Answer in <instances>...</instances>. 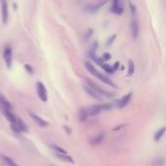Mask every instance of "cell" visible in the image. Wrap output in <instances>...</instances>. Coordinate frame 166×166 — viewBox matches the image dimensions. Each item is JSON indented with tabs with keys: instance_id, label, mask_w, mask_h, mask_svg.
Here are the masks:
<instances>
[{
	"instance_id": "obj_1",
	"label": "cell",
	"mask_w": 166,
	"mask_h": 166,
	"mask_svg": "<svg viewBox=\"0 0 166 166\" xmlns=\"http://www.w3.org/2000/svg\"><path fill=\"white\" fill-rule=\"evenodd\" d=\"M113 108V105L109 103H106V104H99V105H92L90 107H84L83 109L84 111V113H86L87 119L90 117H93V116H96L100 114L101 112L104 111H108Z\"/></svg>"
},
{
	"instance_id": "obj_2",
	"label": "cell",
	"mask_w": 166,
	"mask_h": 166,
	"mask_svg": "<svg viewBox=\"0 0 166 166\" xmlns=\"http://www.w3.org/2000/svg\"><path fill=\"white\" fill-rule=\"evenodd\" d=\"M84 65H86L87 70L88 72H90L91 75H93L94 77H96V78L99 79L100 81H102V82H103L104 84H108V86L117 88V86H116V84H115L113 82H112V81H111L109 78H108V77H106L105 75H103L102 73H100L98 70H96V68H95L90 62H88V61H87L86 64H84Z\"/></svg>"
},
{
	"instance_id": "obj_3",
	"label": "cell",
	"mask_w": 166,
	"mask_h": 166,
	"mask_svg": "<svg viewBox=\"0 0 166 166\" xmlns=\"http://www.w3.org/2000/svg\"><path fill=\"white\" fill-rule=\"evenodd\" d=\"M87 84H88V87H90L95 92H97L100 96H103V97H107V98H111V97H113L114 96V93H112V92L104 90L103 87L98 86V84H95L94 82H92L91 80H87Z\"/></svg>"
},
{
	"instance_id": "obj_4",
	"label": "cell",
	"mask_w": 166,
	"mask_h": 166,
	"mask_svg": "<svg viewBox=\"0 0 166 166\" xmlns=\"http://www.w3.org/2000/svg\"><path fill=\"white\" fill-rule=\"evenodd\" d=\"M3 57H4L6 66L8 68H11V66H12V60H13V51H12V48L8 45L4 48Z\"/></svg>"
},
{
	"instance_id": "obj_5",
	"label": "cell",
	"mask_w": 166,
	"mask_h": 166,
	"mask_svg": "<svg viewBox=\"0 0 166 166\" xmlns=\"http://www.w3.org/2000/svg\"><path fill=\"white\" fill-rule=\"evenodd\" d=\"M36 87H37V93H38V96H39V98L43 102H46L48 100V92H47V90H46L45 84L42 82H38L36 84Z\"/></svg>"
},
{
	"instance_id": "obj_6",
	"label": "cell",
	"mask_w": 166,
	"mask_h": 166,
	"mask_svg": "<svg viewBox=\"0 0 166 166\" xmlns=\"http://www.w3.org/2000/svg\"><path fill=\"white\" fill-rule=\"evenodd\" d=\"M111 11L116 15H122L123 5L122 0H113V4L111 7Z\"/></svg>"
},
{
	"instance_id": "obj_7",
	"label": "cell",
	"mask_w": 166,
	"mask_h": 166,
	"mask_svg": "<svg viewBox=\"0 0 166 166\" xmlns=\"http://www.w3.org/2000/svg\"><path fill=\"white\" fill-rule=\"evenodd\" d=\"M12 124L14 125H16L19 129H20L21 132H27L28 129H27V126H26V124L21 121V119L20 118H18L17 116H16V118H15L14 119V122H11Z\"/></svg>"
},
{
	"instance_id": "obj_8",
	"label": "cell",
	"mask_w": 166,
	"mask_h": 166,
	"mask_svg": "<svg viewBox=\"0 0 166 166\" xmlns=\"http://www.w3.org/2000/svg\"><path fill=\"white\" fill-rule=\"evenodd\" d=\"M29 116L31 117V119H33L34 122H36V124L40 127H46L48 126V122L43 119L42 118H40L39 116H37L36 114H33V113H29Z\"/></svg>"
},
{
	"instance_id": "obj_9",
	"label": "cell",
	"mask_w": 166,
	"mask_h": 166,
	"mask_svg": "<svg viewBox=\"0 0 166 166\" xmlns=\"http://www.w3.org/2000/svg\"><path fill=\"white\" fill-rule=\"evenodd\" d=\"M130 29H131V33H132L133 38L134 39H136L139 35V24H138V21L136 20V19H133L132 21H131Z\"/></svg>"
},
{
	"instance_id": "obj_10",
	"label": "cell",
	"mask_w": 166,
	"mask_h": 166,
	"mask_svg": "<svg viewBox=\"0 0 166 166\" xmlns=\"http://www.w3.org/2000/svg\"><path fill=\"white\" fill-rule=\"evenodd\" d=\"M0 106L3 107V108H6V109H8L10 111H13L12 104L10 103L9 100L7 99L5 96L1 93V92H0Z\"/></svg>"
},
{
	"instance_id": "obj_11",
	"label": "cell",
	"mask_w": 166,
	"mask_h": 166,
	"mask_svg": "<svg viewBox=\"0 0 166 166\" xmlns=\"http://www.w3.org/2000/svg\"><path fill=\"white\" fill-rule=\"evenodd\" d=\"M0 109H1V111H2V114L5 116V118L8 119L10 122H14V119H15V118H16V116L14 115L13 111H10V110L6 109V108H3L1 106H0Z\"/></svg>"
},
{
	"instance_id": "obj_12",
	"label": "cell",
	"mask_w": 166,
	"mask_h": 166,
	"mask_svg": "<svg viewBox=\"0 0 166 166\" xmlns=\"http://www.w3.org/2000/svg\"><path fill=\"white\" fill-rule=\"evenodd\" d=\"M131 96H132V93H131V92H129L128 94H126V95L123 96V97L119 101L118 107H119V108H123V107H125V106L127 105V104L129 103L130 99H131Z\"/></svg>"
},
{
	"instance_id": "obj_13",
	"label": "cell",
	"mask_w": 166,
	"mask_h": 166,
	"mask_svg": "<svg viewBox=\"0 0 166 166\" xmlns=\"http://www.w3.org/2000/svg\"><path fill=\"white\" fill-rule=\"evenodd\" d=\"M84 90H86L88 94H90L92 98H94V99H97V100H101V96H100L97 92H95L93 90H92V88L90 87H88V86H86L84 87Z\"/></svg>"
},
{
	"instance_id": "obj_14",
	"label": "cell",
	"mask_w": 166,
	"mask_h": 166,
	"mask_svg": "<svg viewBox=\"0 0 166 166\" xmlns=\"http://www.w3.org/2000/svg\"><path fill=\"white\" fill-rule=\"evenodd\" d=\"M0 156H1V159L5 162V164H6L7 166H19L11 157L6 156H4V154H1Z\"/></svg>"
},
{
	"instance_id": "obj_15",
	"label": "cell",
	"mask_w": 166,
	"mask_h": 166,
	"mask_svg": "<svg viewBox=\"0 0 166 166\" xmlns=\"http://www.w3.org/2000/svg\"><path fill=\"white\" fill-rule=\"evenodd\" d=\"M56 156L59 158V159H60V160H63V161H66V162H70V163H74V160H73V158L70 156H67V154L56 153Z\"/></svg>"
},
{
	"instance_id": "obj_16",
	"label": "cell",
	"mask_w": 166,
	"mask_h": 166,
	"mask_svg": "<svg viewBox=\"0 0 166 166\" xmlns=\"http://www.w3.org/2000/svg\"><path fill=\"white\" fill-rule=\"evenodd\" d=\"M104 137H105V134L104 133H100L98 135H96L95 137H93L91 139V144H100L102 141H103V139Z\"/></svg>"
},
{
	"instance_id": "obj_17",
	"label": "cell",
	"mask_w": 166,
	"mask_h": 166,
	"mask_svg": "<svg viewBox=\"0 0 166 166\" xmlns=\"http://www.w3.org/2000/svg\"><path fill=\"white\" fill-rule=\"evenodd\" d=\"M105 3H106V0H105V1L100 2L99 4H93V5H90V6H88L87 8V11H90V12H95L96 10H98V9L100 8V7L103 6L104 4H105Z\"/></svg>"
},
{
	"instance_id": "obj_18",
	"label": "cell",
	"mask_w": 166,
	"mask_h": 166,
	"mask_svg": "<svg viewBox=\"0 0 166 166\" xmlns=\"http://www.w3.org/2000/svg\"><path fill=\"white\" fill-rule=\"evenodd\" d=\"M164 132H165V127H162V128L158 129L156 134H154V141L156 142H158L161 139V137L164 135Z\"/></svg>"
},
{
	"instance_id": "obj_19",
	"label": "cell",
	"mask_w": 166,
	"mask_h": 166,
	"mask_svg": "<svg viewBox=\"0 0 166 166\" xmlns=\"http://www.w3.org/2000/svg\"><path fill=\"white\" fill-rule=\"evenodd\" d=\"M51 147H52V148H53V150H55V152H56V153H59V154H67L66 150H63L62 148H60V147H59V146H56V145H52Z\"/></svg>"
},
{
	"instance_id": "obj_20",
	"label": "cell",
	"mask_w": 166,
	"mask_h": 166,
	"mask_svg": "<svg viewBox=\"0 0 166 166\" xmlns=\"http://www.w3.org/2000/svg\"><path fill=\"white\" fill-rule=\"evenodd\" d=\"M100 66H101L104 70H105L107 73H110V74H113V73L115 72L114 70H113V67L111 66V65H109V64H106V63H101L100 64Z\"/></svg>"
},
{
	"instance_id": "obj_21",
	"label": "cell",
	"mask_w": 166,
	"mask_h": 166,
	"mask_svg": "<svg viewBox=\"0 0 166 166\" xmlns=\"http://www.w3.org/2000/svg\"><path fill=\"white\" fill-rule=\"evenodd\" d=\"M135 70V66L132 60H129L128 62V76H132Z\"/></svg>"
},
{
	"instance_id": "obj_22",
	"label": "cell",
	"mask_w": 166,
	"mask_h": 166,
	"mask_svg": "<svg viewBox=\"0 0 166 166\" xmlns=\"http://www.w3.org/2000/svg\"><path fill=\"white\" fill-rule=\"evenodd\" d=\"M128 3H129V8H130V10H131V13H132V15L135 17V16H136V14H137L136 6H135L134 4H132V3H131L130 1H128Z\"/></svg>"
},
{
	"instance_id": "obj_23",
	"label": "cell",
	"mask_w": 166,
	"mask_h": 166,
	"mask_svg": "<svg viewBox=\"0 0 166 166\" xmlns=\"http://www.w3.org/2000/svg\"><path fill=\"white\" fill-rule=\"evenodd\" d=\"M111 55L109 53H105L103 55V56H102V61H108V60H110L111 59Z\"/></svg>"
},
{
	"instance_id": "obj_24",
	"label": "cell",
	"mask_w": 166,
	"mask_h": 166,
	"mask_svg": "<svg viewBox=\"0 0 166 166\" xmlns=\"http://www.w3.org/2000/svg\"><path fill=\"white\" fill-rule=\"evenodd\" d=\"M112 67H113V70L114 71H117L118 69H119V61H117V62H116Z\"/></svg>"
},
{
	"instance_id": "obj_25",
	"label": "cell",
	"mask_w": 166,
	"mask_h": 166,
	"mask_svg": "<svg viewBox=\"0 0 166 166\" xmlns=\"http://www.w3.org/2000/svg\"><path fill=\"white\" fill-rule=\"evenodd\" d=\"M24 67H25V69H26V70H27V71H28V72L30 73V74H32V72H33V71H32V68L30 67V65H28V64H27V65H25Z\"/></svg>"
}]
</instances>
